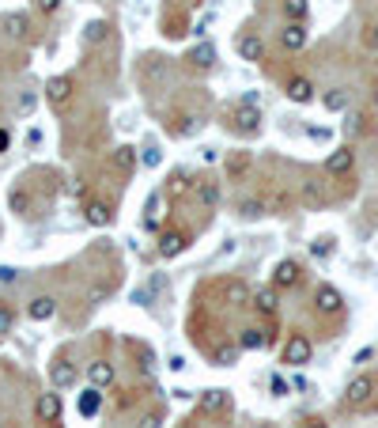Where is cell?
<instances>
[{
  "label": "cell",
  "instance_id": "8fae6325",
  "mask_svg": "<svg viewBox=\"0 0 378 428\" xmlns=\"http://www.w3.org/2000/svg\"><path fill=\"white\" fill-rule=\"evenodd\" d=\"M186 247H189V235H186V231H163L155 250H159V258H178Z\"/></svg>",
  "mask_w": 378,
  "mask_h": 428
},
{
  "label": "cell",
  "instance_id": "f5cc1de1",
  "mask_svg": "<svg viewBox=\"0 0 378 428\" xmlns=\"http://www.w3.org/2000/svg\"><path fill=\"white\" fill-rule=\"evenodd\" d=\"M254 428H272V425H254Z\"/></svg>",
  "mask_w": 378,
  "mask_h": 428
},
{
  "label": "cell",
  "instance_id": "816d5d0a",
  "mask_svg": "<svg viewBox=\"0 0 378 428\" xmlns=\"http://www.w3.org/2000/svg\"><path fill=\"white\" fill-rule=\"evenodd\" d=\"M303 428H329V425H325V421H318V417H314V421H307Z\"/></svg>",
  "mask_w": 378,
  "mask_h": 428
},
{
  "label": "cell",
  "instance_id": "ffe728a7",
  "mask_svg": "<svg viewBox=\"0 0 378 428\" xmlns=\"http://www.w3.org/2000/svg\"><path fill=\"white\" fill-rule=\"evenodd\" d=\"M0 27H4V35H12V38H23V35H27V30H30V19H27V15H23V12H8Z\"/></svg>",
  "mask_w": 378,
  "mask_h": 428
},
{
  "label": "cell",
  "instance_id": "d6986e66",
  "mask_svg": "<svg viewBox=\"0 0 378 428\" xmlns=\"http://www.w3.org/2000/svg\"><path fill=\"white\" fill-rule=\"evenodd\" d=\"M186 61L193 64V69H212V64H216V46H212V42H200V46H193Z\"/></svg>",
  "mask_w": 378,
  "mask_h": 428
},
{
  "label": "cell",
  "instance_id": "cb8c5ba5",
  "mask_svg": "<svg viewBox=\"0 0 378 428\" xmlns=\"http://www.w3.org/2000/svg\"><path fill=\"white\" fill-rule=\"evenodd\" d=\"M114 167L122 175H133V167H136V148H129V144H117L114 148Z\"/></svg>",
  "mask_w": 378,
  "mask_h": 428
},
{
  "label": "cell",
  "instance_id": "74e56055",
  "mask_svg": "<svg viewBox=\"0 0 378 428\" xmlns=\"http://www.w3.org/2000/svg\"><path fill=\"white\" fill-rule=\"evenodd\" d=\"M310 254H314V258H329V254H333V239H329V235L314 239V247H310Z\"/></svg>",
  "mask_w": 378,
  "mask_h": 428
},
{
  "label": "cell",
  "instance_id": "8d00e7d4",
  "mask_svg": "<svg viewBox=\"0 0 378 428\" xmlns=\"http://www.w3.org/2000/svg\"><path fill=\"white\" fill-rule=\"evenodd\" d=\"M12 326H15V311H12V307H4V303H0V337H4V334H12Z\"/></svg>",
  "mask_w": 378,
  "mask_h": 428
},
{
  "label": "cell",
  "instance_id": "1f68e13d",
  "mask_svg": "<svg viewBox=\"0 0 378 428\" xmlns=\"http://www.w3.org/2000/svg\"><path fill=\"white\" fill-rule=\"evenodd\" d=\"M159 288H163V277H151V285H148V288H136V292H133V303H151Z\"/></svg>",
  "mask_w": 378,
  "mask_h": 428
},
{
  "label": "cell",
  "instance_id": "277c9868",
  "mask_svg": "<svg viewBox=\"0 0 378 428\" xmlns=\"http://www.w3.org/2000/svg\"><path fill=\"white\" fill-rule=\"evenodd\" d=\"M352 167H356V152L344 144V148H333L325 156V175H337V179H344V175H352Z\"/></svg>",
  "mask_w": 378,
  "mask_h": 428
},
{
  "label": "cell",
  "instance_id": "681fc988",
  "mask_svg": "<svg viewBox=\"0 0 378 428\" xmlns=\"http://www.w3.org/2000/svg\"><path fill=\"white\" fill-rule=\"evenodd\" d=\"M8 144H12V133H8V129H0V152H8Z\"/></svg>",
  "mask_w": 378,
  "mask_h": 428
},
{
  "label": "cell",
  "instance_id": "52a82bcc",
  "mask_svg": "<svg viewBox=\"0 0 378 428\" xmlns=\"http://www.w3.org/2000/svg\"><path fill=\"white\" fill-rule=\"evenodd\" d=\"M303 280V269L295 258H284V262H276V269H272V288H295Z\"/></svg>",
  "mask_w": 378,
  "mask_h": 428
},
{
  "label": "cell",
  "instance_id": "f907efd6",
  "mask_svg": "<svg viewBox=\"0 0 378 428\" xmlns=\"http://www.w3.org/2000/svg\"><path fill=\"white\" fill-rule=\"evenodd\" d=\"M310 136H314V141H325V136H329V129H318V125H310Z\"/></svg>",
  "mask_w": 378,
  "mask_h": 428
},
{
  "label": "cell",
  "instance_id": "83f0119b",
  "mask_svg": "<svg viewBox=\"0 0 378 428\" xmlns=\"http://www.w3.org/2000/svg\"><path fill=\"white\" fill-rule=\"evenodd\" d=\"M303 201H307L310 208L325 205V190H321V182H303Z\"/></svg>",
  "mask_w": 378,
  "mask_h": 428
},
{
  "label": "cell",
  "instance_id": "2e32d148",
  "mask_svg": "<svg viewBox=\"0 0 378 428\" xmlns=\"http://www.w3.org/2000/svg\"><path fill=\"white\" fill-rule=\"evenodd\" d=\"M87 379H91V386H110L114 383V364L110 360H95V364H87Z\"/></svg>",
  "mask_w": 378,
  "mask_h": 428
},
{
  "label": "cell",
  "instance_id": "b9f144b4",
  "mask_svg": "<svg viewBox=\"0 0 378 428\" xmlns=\"http://www.w3.org/2000/svg\"><path fill=\"white\" fill-rule=\"evenodd\" d=\"M15 107H19L23 114H30V110H35V95H19V102H15Z\"/></svg>",
  "mask_w": 378,
  "mask_h": 428
},
{
  "label": "cell",
  "instance_id": "7402d4cb",
  "mask_svg": "<svg viewBox=\"0 0 378 428\" xmlns=\"http://www.w3.org/2000/svg\"><path fill=\"white\" fill-rule=\"evenodd\" d=\"M189 190H193V182H189L186 171H174L171 179L163 182V193H167V197H182V193H189Z\"/></svg>",
  "mask_w": 378,
  "mask_h": 428
},
{
  "label": "cell",
  "instance_id": "ac0fdd59",
  "mask_svg": "<svg viewBox=\"0 0 378 428\" xmlns=\"http://www.w3.org/2000/svg\"><path fill=\"white\" fill-rule=\"evenodd\" d=\"M287 99H292V102H299V107H303V102H310V99H314V84H310L307 76L287 80Z\"/></svg>",
  "mask_w": 378,
  "mask_h": 428
},
{
  "label": "cell",
  "instance_id": "f6af8a7d",
  "mask_svg": "<svg viewBox=\"0 0 378 428\" xmlns=\"http://www.w3.org/2000/svg\"><path fill=\"white\" fill-rule=\"evenodd\" d=\"M367 360H375V349H371V345H367V349H359V353H356V364H367Z\"/></svg>",
  "mask_w": 378,
  "mask_h": 428
},
{
  "label": "cell",
  "instance_id": "ab89813d",
  "mask_svg": "<svg viewBox=\"0 0 378 428\" xmlns=\"http://www.w3.org/2000/svg\"><path fill=\"white\" fill-rule=\"evenodd\" d=\"M27 205H30V197L23 190H12V208L15 213H27Z\"/></svg>",
  "mask_w": 378,
  "mask_h": 428
},
{
  "label": "cell",
  "instance_id": "603a6c76",
  "mask_svg": "<svg viewBox=\"0 0 378 428\" xmlns=\"http://www.w3.org/2000/svg\"><path fill=\"white\" fill-rule=\"evenodd\" d=\"M76 406H79V413H84V417H95V413H99V406H102L99 386H87V391L79 394V402H76Z\"/></svg>",
  "mask_w": 378,
  "mask_h": 428
},
{
  "label": "cell",
  "instance_id": "ba28073f",
  "mask_svg": "<svg viewBox=\"0 0 378 428\" xmlns=\"http://www.w3.org/2000/svg\"><path fill=\"white\" fill-rule=\"evenodd\" d=\"M76 379H79V371L72 360H53L50 364V383H53V391H68V386H76Z\"/></svg>",
  "mask_w": 378,
  "mask_h": 428
},
{
  "label": "cell",
  "instance_id": "7a4b0ae2",
  "mask_svg": "<svg viewBox=\"0 0 378 428\" xmlns=\"http://www.w3.org/2000/svg\"><path fill=\"white\" fill-rule=\"evenodd\" d=\"M261 122H265V114L257 107H235V114H231V125H235V133H243V136H257L261 133Z\"/></svg>",
  "mask_w": 378,
  "mask_h": 428
},
{
  "label": "cell",
  "instance_id": "9c48e42d",
  "mask_svg": "<svg viewBox=\"0 0 378 428\" xmlns=\"http://www.w3.org/2000/svg\"><path fill=\"white\" fill-rule=\"evenodd\" d=\"M84 220L91 224V228H110V224H114V208L106 205V201H87L84 205Z\"/></svg>",
  "mask_w": 378,
  "mask_h": 428
},
{
  "label": "cell",
  "instance_id": "836d02e7",
  "mask_svg": "<svg viewBox=\"0 0 378 428\" xmlns=\"http://www.w3.org/2000/svg\"><path fill=\"white\" fill-rule=\"evenodd\" d=\"M265 213H269L265 201H243V205H238V216H243V220H257V216H265Z\"/></svg>",
  "mask_w": 378,
  "mask_h": 428
},
{
  "label": "cell",
  "instance_id": "30bf717a",
  "mask_svg": "<svg viewBox=\"0 0 378 428\" xmlns=\"http://www.w3.org/2000/svg\"><path fill=\"white\" fill-rule=\"evenodd\" d=\"M314 307L321 314H341V307H344V296L337 292L333 285H321L318 292H314Z\"/></svg>",
  "mask_w": 378,
  "mask_h": 428
},
{
  "label": "cell",
  "instance_id": "6da1fadb",
  "mask_svg": "<svg viewBox=\"0 0 378 428\" xmlns=\"http://www.w3.org/2000/svg\"><path fill=\"white\" fill-rule=\"evenodd\" d=\"M310 357H314V345H310L307 334H292V337H287V345H284V364L303 368V364H310Z\"/></svg>",
  "mask_w": 378,
  "mask_h": 428
},
{
  "label": "cell",
  "instance_id": "d4e9b609",
  "mask_svg": "<svg viewBox=\"0 0 378 428\" xmlns=\"http://www.w3.org/2000/svg\"><path fill=\"white\" fill-rule=\"evenodd\" d=\"M193 193H197L205 205H216L220 201V186H216L212 179H200V182H193Z\"/></svg>",
  "mask_w": 378,
  "mask_h": 428
},
{
  "label": "cell",
  "instance_id": "e0dca14e",
  "mask_svg": "<svg viewBox=\"0 0 378 428\" xmlns=\"http://www.w3.org/2000/svg\"><path fill=\"white\" fill-rule=\"evenodd\" d=\"M280 288H257V292L250 296L254 300V311H261V314H276V307H280Z\"/></svg>",
  "mask_w": 378,
  "mask_h": 428
},
{
  "label": "cell",
  "instance_id": "d6a6232c",
  "mask_svg": "<svg viewBox=\"0 0 378 428\" xmlns=\"http://www.w3.org/2000/svg\"><path fill=\"white\" fill-rule=\"evenodd\" d=\"M246 167H250V156H246V152H235V156H227V175H231V179L246 175Z\"/></svg>",
  "mask_w": 378,
  "mask_h": 428
},
{
  "label": "cell",
  "instance_id": "8992f818",
  "mask_svg": "<svg viewBox=\"0 0 378 428\" xmlns=\"http://www.w3.org/2000/svg\"><path fill=\"white\" fill-rule=\"evenodd\" d=\"M35 417H38L42 425H57V421H61V394H57V391L38 394V402H35Z\"/></svg>",
  "mask_w": 378,
  "mask_h": 428
},
{
  "label": "cell",
  "instance_id": "4316f807",
  "mask_svg": "<svg viewBox=\"0 0 378 428\" xmlns=\"http://www.w3.org/2000/svg\"><path fill=\"white\" fill-rule=\"evenodd\" d=\"M238 345H243V349H265V345H269V334H261L257 326H250V330H243Z\"/></svg>",
  "mask_w": 378,
  "mask_h": 428
},
{
  "label": "cell",
  "instance_id": "f1b7e54d",
  "mask_svg": "<svg viewBox=\"0 0 378 428\" xmlns=\"http://www.w3.org/2000/svg\"><path fill=\"white\" fill-rule=\"evenodd\" d=\"M159 201H163V193H151V201H148V216H144V228H148V231H155V228H159V220H163V213H159Z\"/></svg>",
  "mask_w": 378,
  "mask_h": 428
},
{
  "label": "cell",
  "instance_id": "f546056e",
  "mask_svg": "<svg viewBox=\"0 0 378 428\" xmlns=\"http://www.w3.org/2000/svg\"><path fill=\"white\" fill-rule=\"evenodd\" d=\"M106 30H110L106 19H91L84 27V42H102V38H106Z\"/></svg>",
  "mask_w": 378,
  "mask_h": 428
},
{
  "label": "cell",
  "instance_id": "e575fe53",
  "mask_svg": "<svg viewBox=\"0 0 378 428\" xmlns=\"http://www.w3.org/2000/svg\"><path fill=\"white\" fill-rule=\"evenodd\" d=\"M212 360H216L220 368H231V364L238 360V349H235V345H223V349H216V353H212Z\"/></svg>",
  "mask_w": 378,
  "mask_h": 428
},
{
  "label": "cell",
  "instance_id": "ee69618b",
  "mask_svg": "<svg viewBox=\"0 0 378 428\" xmlns=\"http://www.w3.org/2000/svg\"><path fill=\"white\" fill-rule=\"evenodd\" d=\"M167 368H171V371H186L189 364H186V357H171V360H167Z\"/></svg>",
  "mask_w": 378,
  "mask_h": 428
},
{
  "label": "cell",
  "instance_id": "4fadbf2b",
  "mask_svg": "<svg viewBox=\"0 0 378 428\" xmlns=\"http://www.w3.org/2000/svg\"><path fill=\"white\" fill-rule=\"evenodd\" d=\"M235 50H238V57H243V61H250V64L265 61V42H261L257 35H243V38H238V46H235Z\"/></svg>",
  "mask_w": 378,
  "mask_h": 428
},
{
  "label": "cell",
  "instance_id": "4dcf8cb0",
  "mask_svg": "<svg viewBox=\"0 0 378 428\" xmlns=\"http://www.w3.org/2000/svg\"><path fill=\"white\" fill-rule=\"evenodd\" d=\"M284 12H287V19L303 23V19H307V12H310V0H284Z\"/></svg>",
  "mask_w": 378,
  "mask_h": 428
},
{
  "label": "cell",
  "instance_id": "7dc6e473",
  "mask_svg": "<svg viewBox=\"0 0 378 428\" xmlns=\"http://www.w3.org/2000/svg\"><path fill=\"white\" fill-rule=\"evenodd\" d=\"M367 46H371V50L378 53V23H375V27H371V30H367Z\"/></svg>",
  "mask_w": 378,
  "mask_h": 428
},
{
  "label": "cell",
  "instance_id": "5b68a950",
  "mask_svg": "<svg viewBox=\"0 0 378 428\" xmlns=\"http://www.w3.org/2000/svg\"><path fill=\"white\" fill-rule=\"evenodd\" d=\"M72 91H76V80H72L68 72H61V76H53L50 84H46V99H50V107H64V102L72 99Z\"/></svg>",
  "mask_w": 378,
  "mask_h": 428
},
{
  "label": "cell",
  "instance_id": "484cf974",
  "mask_svg": "<svg viewBox=\"0 0 378 428\" xmlns=\"http://www.w3.org/2000/svg\"><path fill=\"white\" fill-rule=\"evenodd\" d=\"M197 129H200V118L186 114V118H178V122H171V136H193Z\"/></svg>",
  "mask_w": 378,
  "mask_h": 428
},
{
  "label": "cell",
  "instance_id": "60d3db41",
  "mask_svg": "<svg viewBox=\"0 0 378 428\" xmlns=\"http://www.w3.org/2000/svg\"><path fill=\"white\" fill-rule=\"evenodd\" d=\"M35 8H38V12H46V15H53L61 8V0H35Z\"/></svg>",
  "mask_w": 378,
  "mask_h": 428
},
{
  "label": "cell",
  "instance_id": "3957f363",
  "mask_svg": "<svg viewBox=\"0 0 378 428\" xmlns=\"http://www.w3.org/2000/svg\"><path fill=\"white\" fill-rule=\"evenodd\" d=\"M371 394H375V379H371V375H356V379L348 383V391H344V406L363 409L367 402H371Z\"/></svg>",
  "mask_w": 378,
  "mask_h": 428
},
{
  "label": "cell",
  "instance_id": "5bb4252c",
  "mask_svg": "<svg viewBox=\"0 0 378 428\" xmlns=\"http://www.w3.org/2000/svg\"><path fill=\"white\" fill-rule=\"evenodd\" d=\"M227 402H231V391L212 386V391L200 394V413H220V409H227Z\"/></svg>",
  "mask_w": 378,
  "mask_h": 428
},
{
  "label": "cell",
  "instance_id": "db71d44e",
  "mask_svg": "<svg viewBox=\"0 0 378 428\" xmlns=\"http://www.w3.org/2000/svg\"><path fill=\"white\" fill-rule=\"evenodd\" d=\"M375 102H378V95H375Z\"/></svg>",
  "mask_w": 378,
  "mask_h": 428
},
{
  "label": "cell",
  "instance_id": "9a60e30c",
  "mask_svg": "<svg viewBox=\"0 0 378 428\" xmlns=\"http://www.w3.org/2000/svg\"><path fill=\"white\" fill-rule=\"evenodd\" d=\"M27 314H30L35 322L53 319V314H57V300H53V296H35V300H30V307H27Z\"/></svg>",
  "mask_w": 378,
  "mask_h": 428
},
{
  "label": "cell",
  "instance_id": "7bdbcfd3",
  "mask_svg": "<svg viewBox=\"0 0 378 428\" xmlns=\"http://www.w3.org/2000/svg\"><path fill=\"white\" fill-rule=\"evenodd\" d=\"M272 394H276V398H284V394H287V383L280 375H272Z\"/></svg>",
  "mask_w": 378,
  "mask_h": 428
},
{
  "label": "cell",
  "instance_id": "44dd1931",
  "mask_svg": "<svg viewBox=\"0 0 378 428\" xmlns=\"http://www.w3.org/2000/svg\"><path fill=\"white\" fill-rule=\"evenodd\" d=\"M321 102H325V110L341 114V110H348L352 95H348V87H333V91H325V95H321Z\"/></svg>",
  "mask_w": 378,
  "mask_h": 428
},
{
  "label": "cell",
  "instance_id": "f35d334b",
  "mask_svg": "<svg viewBox=\"0 0 378 428\" xmlns=\"http://www.w3.org/2000/svg\"><path fill=\"white\" fill-rule=\"evenodd\" d=\"M140 159H144V167H159V163H163V152H159V148H144Z\"/></svg>",
  "mask_w": 378,
  "mask_h": 428
},
{
  "label": "cell",
  "instance_id": "c3c4849f",
  "mask_svg": "<svg viewBox=\"0 0 378 428\" xmlns=\"http://www.w3.org/2000/svg\"><path fill=\"white\" fill-rule=\"evenodd\" d=\"M0 280H4V285H8V280H15V269H12V265H0Z\"/></svg>",
  "mask_w": 378,
  "mask_h": 428
},
{
  "label": "cell",
  "instance_id": "bcb514c9",
  "mask_svg": "<svg viewBox=\"0 0 378 428\" xmlns=\"http://www.w3.org/2000/svg\"><path fill=\"white\" fill-rule=\"evenodd\" d=\"M159 425H163V417H159V413H148V417H144V425H140V428H159Z\"/></svg>",
  "mask_w": 378,
  "mask_h": 428
},
{
  "label": "cell",
  "instance_id": "7c38bea8",
  "mask_svg": "<svg viewBox=\"0 0 378 428\" xmlns=\"http://www.w3.org/2000/svg\"><path fill=\"white\" fill-rule=\"evenodd\" d=\"M280 46H284L287 53H299L303 46H307V27H303V23H287L284 30H280Z\"/></svg>",
  "mask_w": 378,
  "mask_h": 428
},
{
  "label": "cell",
  "instance_id": "d590c367",
  "mask_svg": "<svg viewBox=\"0 0 378 428\" xmlns=\"http://www.w3.org/2000/svg\"><path fill=\"white\" fill-rule=\"evenodd\" d=\"M344 133H348V136L367 133V118H363V114H348V122H344Z\"/></svg>",
  "mask_w": 378,
  "mask_h": 428
}]
</instances>
